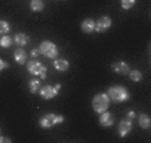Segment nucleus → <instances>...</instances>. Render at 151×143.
<instances>
[{"label": "nucleus", "instance_id": "dca6fc26", "mask_svg": "<svg viewBox=\"0 0 151 143\" xmlns=\"http://www.w3.org/2000/svg\"><path fill=\"white\" fill-rule=\"evenodd\" d=\"M40 80L37 79H31L28 82V88H29V92L31 94H35V92H37L40 90Z\"/></svg>", "mask_w": 151, "mask_h": 143}, {"label": "nucleus", "instance_id": "aec40b11", "mask_svg": "<svg viewBox=\"0 0 151 143\" xmlns=\"http://www.w3.org/2000/svg\"><path fill=\"white\" fill-rule=\"evenodd\" d=\"M135 1L137 0H120V6H122L123 9H130L134 7Z\"/></svg>", "mask_w": 151, "mask_h": 143}, {"label": "nucleus", "instance_id": "7ed1b4c3", "mask_svg": "<svg viewBox=\"0 0 151 143\" xmlns=\"http://www.w3.org/2000/svg\"><path fill=\"white\" fill-rule=\"evenodd\" d=\"M63 122H64V116H63V115L52 114V112H50V114L43 115V116L40 118L39 124H40L42 129H51V127L63 123Z\"/></svg>", "mask_w": 151, "mask_h": 143}, {"label": "nucleus", "instance_id": "9b49d317", "mask_svg": "<svg viewBox=\"0 0 151 143\" xmlns=\"http://www.w3.org/2000/svg\"><path fill=\"white\" fill-rule=\"evenodd\" d=\"M82 31L84 34H92L95 31V20L91 19V17H87L82 22V26H80Z\"/></svg>", "mask_w": 151, "mask_h": 143}, {"label": "nucleus", "instance_id": "f3484780", "mask_svg": "<svg viewBox=\"0 0 151 143\" xmlns=\"http://www.w3.org/2000/svg\"><path fill=\"white\" fill-rule=\"evenodd\" d=\"M29 7H31V9L34 12H40V11H43V8H44V3H43L42 0H31Z\"/></svg>", "mask_w": 151, "mask_h": 143}, {"label": "nucleus", "instance_id": "f257e3e1", "mask_svg": "<svg viewBox=\"0 0 151 143\" xmlns=\"http://www.w3.org/2000/svg\"><path fill=\"white\" fill-rule=\"evenodd\" d=\"M106 94L109 95L110 102L114 103H123L126 100L130 99V94H128L127 88L123 86H112L107 90Z\"/></svg>", "mask_w": 151, "mask_h": 143}, {"label": "nucleus", "instance_id": "423d86ee", "mask_svg": "<svg viewBox=\"0 0 151 143\" xmlns=\"http://www.w3.org/2000/svg\"><path fill=\"white\" fill-rule=\"evenodd\" d=\"M62 88V84L58 83L56 86H44V87H40L39 90V94L42 96V99L44 100H50V99H54L55 96H58V92L59 90Z\"/></svg>", "mask_w": 151, "mask_h": 143}, {"label": "nucleus", "instance_id": "b1692460", "mask_svg": "<svg viewBox=\"0 0 151 143\" xmlns=\"http://www.w3.org/2000/svg\"><path fill=\"white\" fill-rule=\"evenodd\" d=\"M12 140L7 137H0V143H11Z\"/></svg>", "mask_w": 151, "mask_h": 143}, {"label": "nucleus", "instance_id": "39448f33", "mask_svg": "<svg viewBox=\"0 0 151 143\" xmlns=\"http://www.w3.org/2000/svg\"><path fill=\"white\" fill-rule=\"evenodd\" d=\"M27 71L29 72L31 75H37V76H40L42 79H44V78L47 76V68L46 66L42 63V62H39V60H31L28 64H27Z\"/></svg>", "mask_w": 151, "mask_h": 143}, {"label": "nucleus", "instance_id": "5701e85b", "mask_svg": "<svg viewBox=\"0 0 151 143\" xmlns=\"http://www.w3.org/2000/svg\"><path fill=\"white\" fill-rule=\"evenodd\" d=\"M7 67H8V64H7V62H4L3 59H0V72L3 71V70H6Z\"/></svg>", "mask_w": 151, "mask_h": 143}, {"label": "nucleus", "instance_id": "2eb2a0df", "mask_svg": "<svg viewBox=\"0 0 151 143\" xmlns=\"http://www.w3.org/2000/svg\"><path fill=\"white\" fill-rule=\"evenodd\" d=\"M150 124H151L150 116H148L147 114H140L139 115V126L142 127V129L147 130L148 127H150Z\"/></svg>", "mask_w": 151, "mask_h": 143}, {"label": "nucleus", "instance_id": "f8f14e48", "mask_svg": "<svg viewBox=\"0 0 151 143\" xmlns=\"http://www.w3.org/2000/svg\"><path fill=\"white\" fill-rule=\"evenodd\" d=\"M14 57H15V60H16V63H17V64H20V66L26 64V62H27V54H26V51H24L23 48H17V50H15V52H14Z\"/></svg>", "mask_w": 151, "mask_h": 143}, {"label": "nucleus", "instance_id": "20e7f679", "mask_svg": "<svg viewBox=\"0 0 151 143\" xmlns=\"http://www.w3.org/2000/svg\"><path fill=\"white\" fill-rule=\"evenodd\" d=\"M39 51H40V55L48 57V59H55L59 55V50H58L56 44L50 42V40H44V42L40 43Z\"/></svg>", "mask_w": 151, "mask_h": 143}, {"label": "nucleus", "instance_id": "f03ea898", "mask_svg": "<svg viewBox=\"0 0 151 143\" xmlns=\"http://www.w3.org/2000/svg\"><path fill=\"white\" fill-rule=\"evenodd\" d=\"M110 106V98L106 92H100L96 94L92 99V110L96 114H102V112L107 111Z\"/></svg>", "mask_w": 151, "mask_h": 143}, {"label": "nucleus", "instance_id": "a211bd4d", "mask_svg": "<svg viewBox=\"0 0 151 143\" xmlns=\"http://www.w3.org/2000/svg\"><path fill=\"white\" fill-rule=\"evenodd\" d=\"M0 46L3 48H8V47L12 46V37L8 36V35H3L1 39H0Z\"/></svg>", "mask_w": 151, "mask_h": 143}, {"label": "nucleus", "instance_id": "412c9836", "mask_svg": "<svg viewBox=\"0 0 151 143\" xmlns=\"http://www.w3.org/2000/svg\"><path fill=\"white\" fill-rule=\"evenodd\" d=\"M7 32H9V24L6 20H0V35H6Z\"/></svg>", "mask_w": 151, "mask_h": 143}, {"label": "nucleus", "instance_id": "4468645a", "mask_svg": "<svg viewBox=\"0 0 151 143\" xmlns=\"http://www.w3.org/2000/svg\"><path fill=\"white\" fill-rule=\"evenodd\" d=\"M54 67L58 70V71L64 72L70 68V63H68V60H66V59H55Z\"/></svg>", "mask_w": 151, "mask_h": 143}, {"label": "nucleus", "instance_id": "393cba45", "mask_svg": "<svg viewBox=\"0 0 151 143\" xmlns=\"http://www.w3.org/2000/svg\"><path fill=\"white\" fill-rule=\"evenodd\" d=\"M135 116H137V114H135L134 111H128L127 112V118H128V119H134Z\"/></svg>", "mask_w": 151, "mask_h": 143}, {"label": "nucleus", "instance_id": "0eeeda50", "mask_svg": "<svg viewBox=\"0 0 151 143\" xmlns=\"http://www.w3.org/2000/svg\"><path fill=\"white\" fill-rule=\"evenodd\" d=\"M112 22L109 16H102L100 19H98V22H95V31L96 32H104L111 27Z\"/></svg>", "mask_w": 151, "mask_h": 143}, {"label": "nucleus", "instance_id": "9d476101", "mask_svg": "<svg viewBox=\"0 0 151 143\" xmlns=\"http://www.w3.org/2000/svg\"><path fill=\"white\" fill-rule=\"evenodd\" d=\"M112 70H114L116 74L119 75H127L128 71H130V67H128V64L126 63V62H123V60H119V62H115V63H112Z\"/></svg>", "mask_w": 151, "mask_h": 143}, {"label": "nucleus", "instance_id": "6ab92c4d", "mask_svg": "<svg viewBox=\"0 0 151 143\" xmlns=\"http://www.w3.org/2000/svg\"><path fill=\"white\" fill-rule=\"evenodd\" d=\"M127 75L130 76V79H131L132 82H140V80H142V74H140V71H138V70L128 71Z\"/></svg>", "mask_w": 151, "mask_h": 143}, {"label": "nucleus", "instance_id": "6e6552de", "mask_svg": "<svg viewBox=\"0 0 151 143\" xmlns=\"http://www.w3.org/2000/svg\"><path fill=\"white\" fill-rule=\"evenodd\" d=\"M132 130V122L131 119H124L122 120L118 126V134H119L120 138H124L127 134H130Z\"/></svg>", "mask_w": 151, "mask_h": 143}, {"label": "nucleus", "instance_id": "1a4fd4ad", "mask_svg": "<svg viewBox=\"0 0 151 143\" xmlns=\"http://www.w3.org/2000/svg\"><path fill=\"white\" fill-rule=\"evenodd\" d=\"M114 123H115V118H114V115H112L111 112L104 111V112H102V114H100L99 124L102 127H111Z\"/></svg>", "mask_w": 151, "mask_h": 143}, {"label": "nucleus", "instance_id": "ddd939ff", "mask_svg": "<svg viewBox=\"0 0 151 143\" xmlns=\"http://www.w3.org/2000/svg\"><path fill=\"white\" fill-rule=\"evenodd\" d=\"M28 42H29V37L27 36L26 34H23V32L16 34L14 37V43L17 44V46H20V47H24L26 44H28Z\"/></svg>", "mask_w": 151, "mask_h": 143}, {"label": "nucleus", "instance_id": "4be33fe9", "mask_svg": "<svg viewBox=\"0 0 151 143\" xmlns=\"http://www.w3.org/2000/svg\"><path fill=\"white\" fill-rule=\"evenodd\" d=\"M31 57L32 59H36V57H39V55H40V51H39V48H32L31 50Z\"/></svg>", "mask_w": 151, "mask_h": 143}]
</instances>
